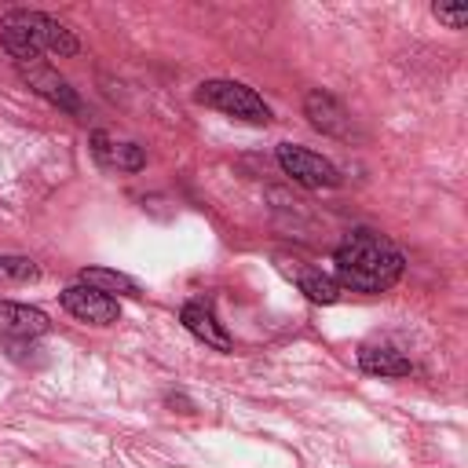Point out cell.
Instances as JSON below:
<instances>
[{
    "mask_svg": "<svg viewBox=\"0 0 468 468\" xmlns=\"http://www.w3.org/2000/svg\"><path fill=\"white\" fill-rule=\"evenodd\" d=\"M358 366L369 377H410L413 373V362L391 344H362L358 347Z\"/></svg>",
    "mask_w": 468,
    "mask_h": 468,
    "instance_id": "obj_11",
    "label": "cell"
},
{
    "mask_svg": "<svg viewBox=\"0 0 468 468\" xmlns=\"http://www.w3.org/2000/svg\"><path fill=\"white\" fill-rule=\"evenodd\" d=\"M333 263H336L340 289H351L362 296L388 292L406 271V256L399 252V245L391 238H384L380 230H369V227L347 230L333 252Z\"/></svg>",
    "mask_w": 468,
    "mask_h": 468,
    "instance_id": "obj_1",
    "label": "cell"
},
{
    "mask_svg": "<svg viewBox=\"0 0 468 468\" xmlns=\"http://www.w3.org/2000/svg\"><path fill=\"white\" fill-rule=\"evenodd\" d=\"M77 282L80 285H91V289H99V292H106V296H139V282L135 278H128V274H121V271H110V267H84L80 274H77Z\"/></svg>",
    "mask_w": 468,
    "mask_h": 468,
    "instance_id": "obj_13",
    "label": "cell"
},
{
    "mask_svg": "<svg viewBox=\"0 0 468 468\" xmlns=\"http://www.w3.org/2000/svg\"><path fill=\"white\" fill-rule=\"evenodd\" d=\"M22 80L29 84V91H37L40 99H48L51 106L66 110V113H80V99L77 91L69 88L66 77H58V69H51L48 62H29V66H18Z\"/></svg>",
    "mask_w": 468,
    "mask_h": 468,
    "instance_id": "obj_6",
    "label": "cell"
},
{
    "mask_svg": "<svg viewBox=\"0 0 468 468\" xmlns=\"http://www.w3.org/2000/svg\"><path fill=\"white\" fill-rule=\"evenodd\" d=\"M278 165L285 176H292L300 186H311V190H329L340 183V172L329 157L307 146H296V143H278Z\"/></svg>",
    "mask_w": 468,
    "mask_h": 468,
    "instance_id": "obj_4",
    "label": "cell"
},
{
    "mask_svg": "<svg viewBox=\"0 0 468 468\" xmlns=\"http://www.w3.org/2000/svg\"><path fill=\"white\" fill-rule=\"evenodd\" d=\"M197 102L212 106V110H219L227 117L249 121V124H267L271 121V106L241 80H205L197 88Z\"/></svg>",
    "mask_w": 468,
    "mask_h": 468,
    "instance_id": "obj_3",
    "label": "cell"
},
{
    "mask_svg": "<svg viewBox=\"0 0 468 468\" xmlns=\"http://www.w3.org/2000/svg\"><path fill=\"white\" fill-rule=\"evenodd\" d=\"M91 154L102 168H117V172H139L146 165V154L143 146L135 143H113L106 132H95L91 135Z\"/></svg>",
    "mask_w": 468,
    "mask_h": 468,
    "instance_id": "obj_10",
    "label": "cell"
},
{
    "mask_svg": "<svg viewBox=\"0 0 468 468\" xmlns=\"http://www.w3.org/2000/svg\"><path fill=\"white\" fill-rule=\"evenodd\" d=\"M179 322H183L186 333H194L205 347H216V351H230V347H234L230 333L223 329V322L216 318V311H212L208 300H186L183 311H179Z\"/></svg>",
    "mask_w": 468,
    "mask_h": 468,
    "instance_id": "obj_7",
    "label": "cell"
},
{
    "mask_svg": "<svg viewBox=\"0 0 468 468\" xmlns=\"http://www.w3.org/2000/svg\"><path fill=\"white\" fill-rule=\"evenodd\" d=\"M37 278H40V267L29 256H0V285H26Z\"/></svg>",
    "mask_w": 468,
    "mask_h": 468,
    "instance_id": "obj_14",
    "label": "cell"
},
{
    "mask_svg": "<svg viewBox=\"0 0 468 468\" xmlns=\"http://www.w3.org/2000/svg\"><path fill=\"white\" fill-rule=\"evenodd\" d=\"M58 303L66 307V314H73L84 325H113L121 318L117 296H106V292H99L91 285H80V282L77 285H66L58 292Z\"/></svg>",
    "mask_w": 468,
    "mask_h": 468,
    "instance_id": "obj_5",
    "label": "cell"
},
{
    "mask_svg": "<svg viewBox=\"0 0 468 468\" xmlns=\"http://www.w3.org/2000/svg\"><path fill=\"white\" fill-rule=\"evenodd\" d=\"M48 329H51V322H48V314L40 307L0 300V336H7V340H37Z\"/></svg>",
    "mask_w": 468,
    "mask_h": 468,
    "instance_id": "obj_8",
    "label": "cell"
},
{
    "mask_svg": "<svg viewBox=\"0 0 468 468\" xmlns=\"http://www.w3.org/2000/svg\"><path fill=\"white\" fill-rule=\"evenodd\" d=\"M0 44L4 51L18 62V66H29V62H40L44 51L66 58V55H77L80 51V40L51 15L44 11H7L0 18Z\"/></svg>",
    "mask_w": 468,
    "mask_h": 468,
    "instance_id": "obj_2",
    "label": "cell"
},
{
    "mask_svg": "<svg viewBox=\"0 0 468 468\" xmlns=\"http://www.w3.org/2000/svg\"><path fill=\"white\" fill-rule=\"evenodd\" d=\"M289 274H292V282L300 285V292H303L307 300H314V303H336V300L344 296L340 282L329 278V274H322L318 267H292Z\"/></svg>",
    "mask_w": 468,
    "mask_h": 468,
    "instance_id": "obj_12",
    "label": "cell"
},
{
    "mask_svg": "<svg viewBox=\"0 0 468 468\" xmlns=\"http://www.w3.org/2000/svg\"><path fill=\"white\" fill-rule=\"evenodd\" d=\"M431 15H435L442 26H450V29H464V26H468V4H435Z\"/></svg>",
    "mask_w": 468,
    "mask_h": 468,
    "instance_id": "obj_15",
    "label": "cell"
},
{
    "mask_svg": "<svg viewBox=\"0 0 468 468\" xmlns=\"http://www.w3.org/2000/svg\"><path fill=\"white\" fill-rule=\"evenodd\" d=\"M303 113H307V121H311L318 132H325V135H336V139H347V135H351V117H347V110H344L329 91H322V88H314V91L303 99Z\"/></svg>",
    "mask_w": 468,
    "mask_h": 468,
    "instance_id": "obj_9",
    "label": "cell"
}]
</instances>
